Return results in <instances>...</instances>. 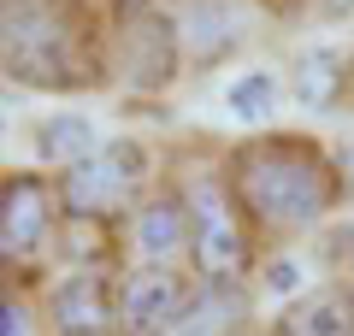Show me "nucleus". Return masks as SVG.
<instances>
[{"label": "nucleus", "instance_id": "obj_1", "mask_svg": "<svg viewBox=\"0 0 354 336\" xmlns=\"http://www.w3.org/2000/svg\"><path fill=\"white\" fill-rule=\"evenodd\" d=\"M218 177L254 236H301L342 200L330 153L290 130H266V136L230 148Z\"/></svg>", "mask_w": 354, "mask_h": 336}, {"label": "nucleus", "instance_id": "obj_2", "mask_svg": "<svg viewBox=\"0 0 354 336\" xmlns=\"http://www.w3.org/2000/svg\"><path fill=\"white\" fill-rule=\"evenodd\" d=\"M6 77L41 95H83L106 83V48L88 0H6Z\"/></svg>", "mask_w": 354, "mask_h": 336}, {"label": "nucleus", "instance_id": "obj_3", "mask_svg": "<svg viewBox=\"0 0 354 336\" xmlns=\"http://www.w3.org/2000/svg\"><path fill=\"white\" fill-rule=\"evenodd\" d=\"M153 160L142 142L118 136V142H101L88 160L65 165L59 171V212L71 224H118L124 212H136V195L148 183Z\"/></svg>", "mask_w": 354, "mask_h": 336}, {"label": "nucleus", "instance_id": "obj_4", "mask_svg": "<svg viewBox=\"0 0 354 336\" xmlns=\"http://www.w3.org/2000/svg\"><path fill=\"white\" fill-rule=\"evenodd\" d=\"M183 200H189V260H195V272L218 289H236L254 265V248H248L254 230L236 212L225 177H201Z\"/></svg>", "mask_w": 354, "mask_h": 336}, {"label": "nucleus", "instance_id": "obj_5", "mask_svg": "<svg viewBox=\"0 0 354 336\" xmlns=\"http://www.w3.org/2000/svg\"><path fill=\"white\" fill-rule=\"evenodd\" d=\"M177 59H183V30H177V18H165L160 6L118 18L113 65H118V77L130 88H165L177 77Z\"/></svg>", "mask_w": 354, "mask_h": 336}, {"label": "nucleus", "instance_id": "obj_6", "mask_svg": "<svg viewBox=\"0 0 354 336\" xmlns=\"http://www.w3.org/2000/svg\"><path fill=\"white\" fill-rule=\"evenodd\" d=\"M189 301V283L171 265H130L118 277V336H171Z\"/></svg>", "mask_w": 354, "mask_h": 336}, {"label": "nucleus", "instance_id": "obj_7", "mask_svg": "<svg viewBox=\"0 0 354 336\" xmlns=\"http://www.w3.org/2000/svg\"><path fill=\"white\" fill-rule=\"evenodd\" d=\"M53 207H59V189L41 171H12L0 189V254L6 265L36 260L53 236Z\"/></svg>", "mask_w": 354, "mask_h": 336}, {"label": "nucleus", "instance_id": "obj_8", "mask_svg": "<svg viewBox=\"0 0 354 336\" xmlns=\"http://www.w3.org/2000/svg\"><path fill=\"white\" fill-rule=\"evenodd\" d=\"M53 336H118V283L101 265H77L48 289Z\"/></svg>", "mask_w": 354, "mask_h": 336}, {"label": "nucleus", "instance_id": "obj_9", "mask_svg": "<svg viewBox=\"0 0 354 336\" xmlns=\"http://www.w3.org/2000/svg\"><path fill=\"white\" fill-rule=\"evenodd\" d=\"M130 248L142 265H171L177 254H189V200L183 195H153L130 212Z\"/></svg>", "mask_w": 354, "mask_h": 336}, {"label": "nucleus", "instance_id": "obj_10", "mask_svg": "<svg viewBox=\"0 0 354 336\" xmlns=\"http://www.w3.org/2000/svg\"><path fill=\"white\" fill-rule=\"evenodd\" d=\"M272 336H354V295L348 289H301L278 312Z\"/></svg>", "mask_w": 354, "mask_h": 336}, {"label": "nucleus", "instance_id": "obj_11", "mask_svg": "<svg viewBox=\"0 0 354 336\" xmlns=\"http://www.w3.org/2000/svg\"><path fill=\"white\" fill-rule=\"evenodd\" d=\"M295 95L313 112H337L342 95H354V65L342 59L337 48H307L301 59H295Z\"/></svg>", "mask_w": 354, "mask_h": 336}, {"label": "nucleus", "instance_id": "obj_12", "mask_svg": "<svg viewBox=\"0 0 354 336\" xmlns=\"http://www.w3.org/2000/svg\"><path fill=\"white\" fill-rule=\"evenodd\" d=\"M101 148L95 142V124H88L83 112H53V118H41L36 124V153L41 160H53L65 171V165H77V160H88V153Z\"/></svg>", "mask_w": 354, "mask_h": 336}, {"label": "nucleus", "instance_id": "obj_13", "mask_svg": "<svg viewBox=\"0 0 354 336\" xmlns=\"http://www.w3.org/2000/svg\"><path fill=\"white\" fill-rule=\"evenodd\" d=\"M236 319H242V289L207 283V295L189 301V312L177 319L171 336H230V330H236Z\"/></svg>", "mask_w": 354, "mask_h": 336}, {"label": "nucleus", "instance_id": "obj_14", "mask_svg": "<svg viewBox=\"0 0 354 336\" xmlns=\"http://www.w3.org/2000/svg\"><path fill=\"white\" fill-rule=\"evenodd\" d=\"M225 106H230V118H242V124H260L266 112L278 106V77L272 71H242L236 83L225 88Z\"/></svg>", "mask_w": 354, "mask_h": 336}, {"label": "nucleus", "instance_id": "obj_15", "mask_svg": "<svg viewBox=\"0 0 354 336\" xmlns=\"http://www.w3.org/2000/svg\"><path fill=\"white\" fill-rule=\"evenodd\" d=\"M0 336H36V312H30L18 295L0 301Z\"/></svg>", "mask_w": 354, "mask_h": 336}, {"label": "nucleus", "instance_id": "obj_16", "mask_svg": "<svg viewBox=\"0 0 354 336\" xmlns=\"http://www.w3.org/2000/svg\"><path fill=\"white\" fill-rule=\"evenodd\" d=\"M330 165H337V183H342V195H354V142L330 148Z\"/></svg>", "mask_w": 354, "mask_h": 336}, {"label": "nucleus", "instance_id": "obj_17", "mask_svg": "<svg viewBox=\"0 0 354 336\" xmlns=\"http://www.w3.org/2000/svg\"><path fill=\"white\" fill-rule=\"evenodd\" d=\"M337 272H342V289L354 295V230H348V236L337 242Z\"/></svg>", "mask_w": 354, "mask_h": 336}, {"label": "nucleus", "instance_id": "obj_18", "mask_svg": "<svg viewBox=\"0 0 354 336\" xmlns=\"http://www.w3.org/2000/svg\"><path fill=\"white\" fill-rule=\"evenodd\" d=\"M266 283H272V289H290V283H295V265H272V272H266Z\"/></svg>", "mask_w": 354, "mask_h": 336}, {"label": "nucleus", "instance_id": "obj_19", "mask_svg": "<svg viewBox=\"0 0 354 336\" xmlns=\"http://www.w3.org/2000/svg\"><path fill=\"white\" fill-rule=\"evenodd\" d=\"M319 6H325V18H348L354 12V0H319Z\"/></svg>", "mask_w": 354, "mask_h": 336}, {"label": "nucleus", "instance_id": "obj_20", "mask_svg": "<svg viewBox=\"0 0 354 336\" xmlns=\"http://www.w3.org/2000/svg\"><path fill=\"white\" fill-rule=\"evenodd\" d=\"M266 6H272V12H278V18H290L295 6H301V0H266Z\"/></svg>", "mask_w": 354, "mask_h": 336}]
</instances>
